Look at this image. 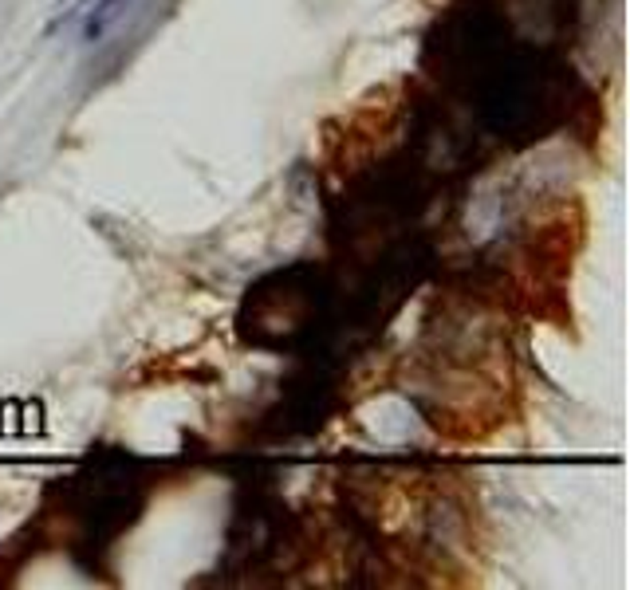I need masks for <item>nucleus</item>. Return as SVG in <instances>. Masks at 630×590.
<instances>
[{
	"label": "nucleus",
	"instance_id": "nucleus-1",
	"mask_svg": "<svg viewBox=\"0 0 630 590\" xmlns=\"http://www.w3.org/2000/svg\"><path fill=\"white\" fill-rule=\"evenodd\" d=\"M122 8H127V0H91L83 20V43H99L107 36V28L122 16Z\"/></svg>",
	"mask_w": 630,
	"mask_h": 590
}]
</instances>
